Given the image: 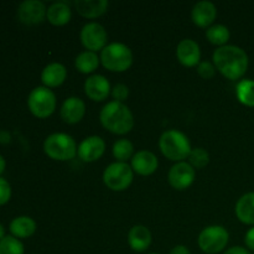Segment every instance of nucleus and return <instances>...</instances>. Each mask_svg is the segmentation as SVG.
Segmentation results:
<instances>
[{
  "mask_svg": "<svg viewBox=\"0 0 254 254\" xmlns=\"http://www.w3.org/2000/svg\"><path fill=\"white\" fill-rule=\"evenodd\" d=\"M134 146L128 139H119L113 145V155L119 163H126L129 159L133 158Z\"/></svg>",
  "mask_w": 254,
  "mask_h": 254,
  "instance_id": "nucleus-27",
  "label": "nucleus"
},
{
  "mask_svg": "<svg viewBox=\"0 0 254 254\" xmlns=\"http://www.w3.org/2000/svg\"><path fill=\"white\" fill-rule=\"evenodd\" d=\"M112 96H113L114 101L121 102L123 103V101H126L127 97L129 96V88L126 84L118 83L112 88Z\"/></svg>",
  "mask_w": 254,
  "mask_h": 254,
  "instance_id": "nucleus-31",
  "label": "nucleus"
},
{
  "mask_svg": "<svg viewBox=\"0 0 254 254\" xmlns=\"http://www.w3.org/2000/svg\"><path fill=\"white\" fill-rule=\"evenodd\" d=\"M133 169L127 163L111 164L103 173V181L108 189L113 191H124L133 183Z\"/></svg>",
  "mask_w": 254,
  "mask_h": 254,
  "instance_id": "nucleus-8",
  "label": "nucleus"
},
{
  "mask_svg": "<svg viewBox=\"0 0 254 254\" xmlns=\"http://www.w3.org/2000/svg\"><path fill=\"white\" fill-rule=\"evenodd\" d=\"M4 169H5V160H4V158L0 155V174L4 171Z\"/></svg>",
  "mask_w": 254,
  "mask_h": 254,
  "instance_id": "nucleus-36",
  "label": "nucleus"
},
{
  "mask_svg": "<svg viewBox=\"0 0 254 254\" xmlns=\"http://www.w3.org/2000/svg\"><path fill=\"white\" fill-rule=\"evenodd\" d=\"M195 169L190 165L189 163L185 161H180V163H176L173 168L170 169L168 175L169 184L173 186L175 190H186L188 188H190L192 185V183L195 181Z\"/></svg>",
  "mask_w": 254,
  "mask_h": 254,
  "instance_id": "nucleus-10",
  "label": "nucleus"
},
{
  "mask_svg": "<svg viewBox=\"0 0 254 254\" xmlns=\"http://www.w3.org/2000/svg\"><path fill=\"white\" fill-rule=\"evenodd\" d=\"M245 242L246 246H247L251 251H254V227L251 228V230L246 233Z\"/></svg>",
  "mask_w": 254,
  "mask_h": 254,
  "instance_id": "nucleus-33",
  "label": "nucleus"
},
{
  "mask_svg": "<svg viewBox=\"0 0 254 254\" xmlns=\"http://www.w3.org/2000/svg\"><path fill=\"white\" fill-rule=\"evenodd\" d=\"M230 235L223 226H208L198 236V247L207 254L222 252L227 246Z\"/></svg>",
  "mask_w": 254,
  "mask_h": 254,
  "instance_id": "nucleus-7",
  "label": "nucleus"
},
{
  "mask_svg": "<svg viewBox=\"0 0 254 254\" xmlns=\"http://www.w3.org/2000/svg\"><path fill=\"white\" fill-rule=\"evenodd\" d=\"M71 16V9H69L68 4L64 1L54 2L47 9V20L50 21V24L55 25V26H64V25L68 24Z\"/></svg>",
  "mask_w": 254,
  "mask_h": 254,
  "instance_id": "nucleus-22",
  "label": "nucleus"
},
{
  "mask_svg": "<svg viewBox=\"0 0 254 254\" xmlns=\"http://www.w3.org/2000/svg\"><path fill=\"white\" fill-rule=\"evenodd\" d=\"M176 56L179 62L185 67L198 66L201 59L200 46L191 39L181 40L176 49Z\"/></svg>",
  "mask_w": 254,
  "mask_h": 254,
  "instance_id": "nucleus-14",
  "label": "nucleus"
},
{
  "mask_svg": "<svg viewBox=\"0 0 254 254\" xmlns=\"http://www.w3.org/2000/svg\"><path fill=\"white\" fill-rule=\"evenodd\" d=\"M150 254H159V253H150Z\"/></svg>",
  "mask_w": 254,
  "mask_h": 254,
  "instance_id": "nucleus-38",
  "label": "nucleus"
},
{
  "mask_svg": "<svg viewBox=\"0 0 254 254\" xmlns=\"http://www.w3.org/2000/svg\"><path fill=\"white\" fill-rule=\"evenodd\" d=\"M159 148L165 158L178 163L189 158L192 150L188 136L175 129L166 130L161 134L159 139Z\"/></svg>",
  "mask_w": 254,
  "mask_h": 254,
  "instance_id": "nucleus-3",
  "label": "nucleus"
},
{
  "mask_svg": "<svg viewBox=\"0 0 254 254\" xmlns=\"http://www.w3.org/2000/svg\"><path fill=\"white\" fill-rule=\"evenodd\" d=\"M36 231V222L31 217L20 216L14 218L10 223V232L17 238H27L32 236Z\"/></svg>",
  "mask_w": 254,
  "mask_h": 254,
  "instance_id": "nucleus-23",
  "label": "nucleus"
},
{
  "mask_svg": "<svg viewBox=\"0 0 254 254\" xmlns=\"http://www.w3.org/2000/svg\"><path fill=\"white\" fill-rule=\"evenodd\" d=\"M159 166L158 158L155 154L148 150L138 151L131 158V169L141 176H149L156 171Z\"/></svg>",
  "mask_w": 254,
  "mask_h": 254,
  "instance_id": "nucleus-16",
  "label": "nucleus"
},
{
  "mask_svg": "<svg viewBox=\"0 0 254 254\" xmlns=\"http://www.w3.org/2000/svg\"><path fill=\"white\" fill-rule=\"evenodd\" d=\"M67 77V69L64 64H47L41 73V81L47 88H55L61 86Z\"/></svg>",
  "mask_w": 254,
  "mask_h": 254,
  "instance_id": "nucleus-20",
  "label": "nucleus"
},
{
  "mask_svg": "<svg viewBox=\"0 0 254 254\" xmlns=\"http://www.w3.org/2000/svg\"><path fill=\"white\" fill-rule=\"evenodd\" d=\"M223 254H251L246 248L243 247H232L226 251Z\"/></svg>",
  "mask_w": 254,
  "mask_h": 254,
  "instance_id": "nucleus-35",
  "label": "nucleus"
},
{
  "mask_svg": "<svg viewBox=\"0 0 254 254\" xmlns=\"http://www.w3.org/2000/svg\"><path fill=\"white\" fill-rule=\"evenodd\" d=\"M216 16H217V9H216L215 4L211 1H198L193 6L192 12H191V17L196 26L198 27H207L215 21Z\"/></svg>",
  "mask_w": 254,
  "mask_h": 254,
  "instance_id": "nucleus-17",
  "label": "nucleus"
},
{
  "mask_svg": "<svg viewBox=\"0 0 254 254\" xmlns=\"http://www.w3.org/2000/svg\"><path fill=\"white\" fill-rule=\"evenodd\" d=\"M99 121L104 129L113 134L124 135L134 127V117L130 109L121 102L112 101L102 108Z\"/></svg>",
  "mask_w": 254,
  "mask_h": 254,
  "instance_id": "nucleus-2",
  "label": "nucleus"
},
{
  "mask_svg": "<svg viewBox=\"0 0 254 254\" xmlns=\"http://www.w3.org/2000/svg\"><path fill=\"white\" fill-rule=\"evenodd\" d=\"M197 73L200 74L203 79H211L216 73L215 64H211L210 61L200 62L197 66Z\"/></svg>",
  "mask_w": 254,
  "mask_h": 254,
  "instance_id": "nucleus-30",
  "label": "nucleus"
},
{
  "mask_svg": "<svg viewBox=\"0 0 254 254\" xmlns=\"http://www.w3.org/2000/svg\"><path fill=\"white\" fill-rule=\"evenodd\" d=\"M77 12L87 19H96L102 16L108 10L107 0H76L73 2Z\"/></svg>",
  "mask_w": 254,
  "mask_h": 254,
  "instance_id": "nucleus-18",
  "label": "nucleus"
},
{
  "mask_svg": "<svg viewBox=\"0 0 254 254\" xmlns=\"http://www.w3.org/2000/svg\"><path fill=\"white\" fill-rule=\"evenodd\" d=\"M238 101L247 107H254V81L242 79L236 87Z\"/></svg>",
  "mask_w": 254,
  "mask_h": 254,
  "instance_id": "nucleus-26",
  "label": "nucleus"
},
{
  "mask_svg": "<svg viewBox=\"0 0 254 254\" xmlns=\"http://www.w3.org/2000/svg\"><path fill=\"white\" fill-rule=\"evenodd\" d=\"M0 254H24V246L17 238L5 236L0 241Z\"/></svg>",
  "mask_w": 254,
  "mask_h": 254,
  "instance_id": "nucleus-28",
  "label": "nucleus"
},
{
  "mask_svg": "<svg viewBox=\"0 0 254 254\" xmlns=\"http://www.w3.org/2000/svg\"><path fill=\"white\" fill-rule=\"evenodd\" d=\"M29 109L37 118H47L56 109V96L47 87H36L27 98Z\"/></svg>",
  "mask_w": 254,
  "mask_h": 254,
  "instance_id": "nucleus-6",
  "label": "nucleus"
},
{
  "mask_svg": "<svg viewBox=\"0 0 254 254\" xmlns=\"http://www.w3.org/2000/svg\"><path fill=\"white\" fill-rule=\"evenodd\" d=\"M111 83L102 74H93L84 82V92L87 97L94 102H102L111 94Z\"/></svg>",
  "mask_w": 254,
  "mask_h": 254,
  "instance_id": "nucleus-13",
  "label": "nucleus"
},
{
  "mask_svg": "<svg viewBox=\"0 0 254 254\" xmlns=\"http://www.w3.org/2000/svg\"><path fill=\"white\" fill-rule=\"evenodd\" d=\"M230 30H228L227 26L225 25H213V26H210L206 31V37H207L208 41L213 45H217V46L222 47L226 46V44L230 40Z\"/></svg>",
  "mask_w": 254,
  "mask_h": 254,
  "instance_id": "nucleus-25",
  "label": "nucleus"
},
{
  "mask_svg": "<svg viewBox=\"0 0 254 254\" xmlns=\"http://www.w3.org/2000/svg\"><path fill=\"white\" fill-rule=\"evenodd\" d=\"M104 151H106V143L103 139L98 135H92L79 144L77 154L84 163H93L103 156Z\"/></svg>",
  "mask_w": 254,
  "mask_h": 254,
  "instance_id": "nucleus-12",
  "label": "nucleus"
},
{
  "mask_svg": "<svg viewBox=\"0 0 254 254\" xmlns=\"http://www.w3.org/2000/svg\"><path fill=\"white\" fill-rule=\"evenodd\" d=\"M128 243L135 252H145L151 245V233L148 227L136 225L128 233Z\"/></svg>",
  "mask_w": 254,
  "mask_h": 254,
  "instance_id": "nucleus-19",
  "label": "nucleus"
},
{
  "mask_svg": "<svg viewBox=\"0 0 254 254\" xmlns=\"http://www.w3.org/2000/svg\"><path fill=\"white\" fill-rule=\"evenodd\" d=\"M44 150L49 158L57 161H67L77 155V144L71 135L64 133H54L46 138Z\"/></svg>",
  "mask_w": 254,
  "mask_h": 254,
  "instance_id": "nucleus-5",
  "label": "nucleus"
},
{
  "mask_svg": "<svg viewBox=\"0 0 254 254\" xmlns=\"http://www.w3.org/2000/svg\"><path fill=\"white\" fill-rule=\"evenodd\" d=\"M11 196V188L5 179L0 178V205H4Z\"/></svg>",
  "mask_w": 254,
  "mask_h": 254,
  "instance_id": "nucleus-32",
  "label": "nucleus"
},
{
  "mask_svg": "<svg viewBox=\"0 0 254 254\" xmlns=\"http://www.w3.org/2000/svg\"><path fill=\"white\" fill-rule=\"evenodd\" d=\"M61 118L67 124H76L83 119L86 114V104L78 97H69L61 107Z\"/></svg>",
  "mask_w": 254,
  "mask_h": 254,
  "instance_id": "nucleus-15",
  "label": "nucleus"
},
{
  "mask_svg": "<svg viewBox=\"0 0 254 254\" xmlns=\"http://www.w3.org/2000/svg\"><path fill=\"white\" fill-rule=\"evenodd\" d=\"M47 9L45 4L39 0H26L21 2L17 10V16L22 24L37 25L45 20Z\"/></svg>",
  "mask_w": 254,
  "mask_h": 254,
  "instance_id": "nucleus-11",
  "label": "nucleus"
},
{
  "mask_svg": "<svg viewBox=\"0 0 254 254\" xmlns=\"http://www.w3.org/2000/svg\"><path fill=\"white\" fill-rule=\"evenodd\" d=\"M81 42L87 51L97 52L102 51L107 46L108 41V35H107L106 29L98 22H88L84 25L81 30Z\"/></svg>",
  "mask_w": 254,
  "mask_h": 254,
  "instance_id": "nucleus-9",
  "label": "nucleus"
},
{
  "mask_svg": "<svg viewBox=\"0 0 254 254\" xmlns=\"http://www.w3.org/2000/svg\"><path fill=\"white\" fill-rule=\"evenodd\" d=\"M5 231H4V227H2V225H0V241L2 240V238L5 237Z\"/></svg>",
  "mask_w": 254,
  "mask_h": 254,
  "instance_id": "nucleus-37",
  "label": "nucleus"
},
{
  "mask_svg": "<svg viewBox=\"0 0 254 254\" xmlns=\"http://www.w3.org/2000/svg\"><path fill=\"white\" fill-rule=\"evenodd\" d=\"M236 216L245 225H254V192L245 193L237 201Z\"/></svg>",
  "mask_w": 254,
  "mask_h": 254,
  "instance_id": "nucleus-21",
  "label": "nucleus"
},
{
  "mask_svg": "<svg viewBox=\"0 0 254 254\" xmlns=\"http://www.w3.org/2000/svg\"><path fill=\"white\" fill-rule=\"evenodd\" d=\"M210 163V154L202 148L192 149L189 155V164L193 169H202Z\"/></svg>",
  "mask_w": 254,
  "mask_h": 254,
  "instance_id": "nucleus-29",
  "label": "nucleus"
},
{
  "mask_svg": "<svg viewBox=\"0 0 254 254\" xmlns=\"http://www.w3.org/2000/svg\"><path fill=\"white\" fill-rule=\"evenodd\" d=\"M212 60L216 69L231 81L242 78L250 64L245 50L233 45H226L216 50Z\"/></svg>",
  "mask_w": 254,
  "mask_h": 254,
  "instance_id": "nucleus-1",
  "label": "nucleus"
},
{
  "mask_svg": "<svg viewBox=\"0 0 254 254\" xmlns=\"http://www.w3.org/2000/svg\"><path fill=\"white\" fill-rule=\"evenodd\" d=\"M101 62L112 72H124L133 64V54L127 45L113 42L101 51Z\"/></svg>",
  "mask_w": 254,
  "mask_h": 254,
  "instance_id": "nucleus-4",
  "label": "nucleus"
},
{
  "mask_svg": "<svg viewBox=\"0 0 254 254\" xmlns=\"http://www.w3.org/2000/svg\"><path fill=\"white\" fill-rule=\"evenodd\" d=\"M170 254H191V253L188 247H185V246L183 245H179V246H175V247L171 250Z\"/></svg>",
  "mask_w": 254,
  "mask_h": 254,
  "instance_id": "nucleus-34",
  "label": "nucleus"
},
{
  "mask_svg": "<svg viewBox=\"0 0 254 254\" xmlns=\"http://www.w3.org/2000/svg\"><path fill=\"white\" fill-rule=\"evenodd\" d=\"M99 57L96 52L92 51H84L82 54H79L76 57V61H74V66H76L77 71L81 72V73L88 74L92 72L96 71L99 66Z\"/></svg>",
  "mask_w": 254,
  "mask_h": 254,
  "instance_id": "nucleus-24",
  "label": "nucleus"
}]
</instances>
